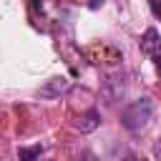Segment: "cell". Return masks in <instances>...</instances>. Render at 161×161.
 <instances>
[{"label": "cell", "mask_w": 161, "mask_h": 161, "mask_svg": "<svg viewBox=\"0 0 161 161\" xmlns=\"http://www.w3.org/2000/svg\"><path fill=\"white\" fill-rule=\"evenodd\" d=\"M148 5H151V13L161 20V0H148Z\"/></svg>", "instance_id": "obj_6"}, {"label": "cell", "mask_w": 161, "mask_h": 161, "mask_svg": "<svg viewBox=\"0 0 161 161\" xmlns=\"http://www.w3.org/2000/svg\"><path fill=\"white\" fill-rule=\"evenodd\" d=\"M153 116V103L151 98H138L133 103H128L121 113V126L126 131H141Z\"/></svg>", "instance_id": "obj_1"}, {"label": "cell", "mask_w": 161, "mask_h": 161, "mask_svg": "<svg viewBox=\"0 0 161 161\" xmlns=\"http://www.w3.org/2000/svg\"><path fill=\"white\" fill-rule=\"evenodd\" d=\"M138 45H141V53H143V55L153 58L156 70L161 73V35H158V30H156V28H146V33L141 35Z\"/></svg>", "instance_id": "obj_2"}, {"label": "cell", "mask_w": 161, "mask_h": 161, "mask_svg": "<svg viewBox=\"0 0 161 161\" xmlns=\"http://www.w3.org/2000/svg\"><path fill=\"white\" fill-rule=\"evenodd\" d=\"M98 126H101V113H98L96 108H88V111L80 113L78 121H75V128H78L80 133H91V131H96Z\"/></svg>", "instance_id": "obj_3"}, {"label": "cell", "mask_w": 161, "mask_h": 161, "mask_svg": "<svg viewBox=\"0 0 161 161\" xmlns=\"http://www.w3.org/2000/svg\"><path fill=\"white\" fill-rule=\"evenodd\" d=\"M153 156H156V158L161 161V138H158V141L153 143Z\"/></svg>", "instance_id": "obj_8"}, {"label": "cell", "mask_w": 161, "mask_h": 161, "mask_svg": "<svg viewBox=\"0 0 161 161\" xmlns=\"http://www.w3.org/2000/svg\"><path fill=\"white\" fill-rule=\"evenodd\" d=\"M123 161H136V158H123Z\"/></svg>", "instance_id": "obj_10"}, {"label": "cell", "mask_w": 161, "mask_h": 161, "mask_svg": "<svg viewBox=\"0 0 161 161\" xmlns=\"http://www.w3.org/2000/svg\"><path fill=\"white\" fill-rule=\"evenodd\" d=\"M78 161H96V156L91 153V151H86V153H80V158Z\"/></svg>", "instance_id": "obj_9"}, {"label": "cell", "mask_w": 161, "mask_h": 161, "mask_svg": "<svg viewBox=\"0 0 161 161\" xmlns=\"http://www.w3.org/2000/svg\"><path fill=\"white\" fill-rule=\"evenodd\" d=\"M40 153H43V146L40 143H35V146H20L18 148V158L20 161H38Z\"/></svg>", "instance_id": "obj_5"}, {"label": "cell", "mask_w": 161, "mask_h": 161, "mask_svg": "<svg viewBox=\"0 0 161 161\" xmlns=\"http://www.w3.org/2000/svg\"><path fill=\"white\" fill-rule=\"evenodd\" d=\"M65 88H68V80H65V78H50L38 93H40L43 98H55V96H60Z\"/></svg>", "instance_id": "obj_4"}, {"label": "cell", "mask_w": 161, "mask_h": 161, "mask_svg": "<svg viewBox=\"0 0 161 161\" xmlns=\"http://www.w3.org/2000/svg\"><path fill=\"white\" fill-rule=\"evenodd\" d=\"M103 3H106V0H88V8H91V10H98Z\"/></svg>", "instance_id": "obj_7"}]
</instances>
